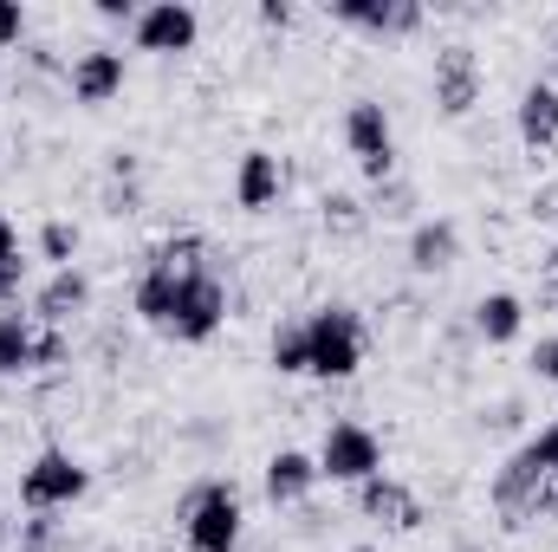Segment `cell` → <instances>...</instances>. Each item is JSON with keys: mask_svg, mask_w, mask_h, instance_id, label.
Instances as JSON below:
<instances>
[{"mask_svg": "<svg viewBox=\"0 0 558 552\" xmlns=\"http://www.w3.org/2000/svg\"><path fill=\"white\" fill-rule=\"evenodd\" d=\"M305 351H312L305 377H325V384L357 377V364H364V319L351 305H318L305 319Z\"/></svg>", "mask_w": 558, "mask_h": 552, "instance_id": "obj_1", "label": "cell"}, {"mask_svg": "<svg viewBox=\"0 0 558 552\" xmlns=\"http://www.w3.org/2000/svg\"><path fill=\"white\" fill-rule=\"evenodd\" d=\"M182 533L189 552H241V494L234 481H202L182 494Z\"/></svg>", "mask_w": 558, "mask_h": 552, "instance_id": "obj_2", "label": "cell"}, {"mask_svg": "<svg viewBox=\"0 0 558 552\" xmlns=\"http://www.w3.org/2000/svg\"><path fill=\"white\" fill-rule=\"evenodd\" d=\"M85 494H92V468H85L78 455H65V448L33 455L26 475H20V507H26V514H59V507L85 501Z\"/></svg>", "mask_w": 558, "mask_h": 552, "instance_id": "obj_3", "label": "cell"}, {"mask_svg": "<svg viewBox=\"0 0 558 552\" xmlns=\"http://www.w3.org/2000/svg\"><path fill=\"white\" fill-rule=\"evenodd\" d=\"M371 475H384V442H377L364 422H331L325 442H318V481L364 488Z\"/></svg>", "mask_w": 558, "mask_h": 552, "instance_id": "obj_4", "label": "cell"}, {"mask_svg": "<svg viewBox=\"0 0 558 552\" xmlns=\"http://www.w3.org/2000/svg\"><path fill=\"white\" fill-rule=\"evenodd\" d=\"M221 325H228V286H221V274L208 267V274L182 279V292H175V312H169L162 338H175V345H208Z\"/></svg>", "mask_w": 558, "mask_h": 552, "instance_id": "obj_5", "label": "cell"}, {"mask_svg": "<svg viewBox=\"0 0 558 552\" xmlns=\"http://www.w3.org/2000/svg\"><path fill=\"white\" fill-rule=\"evenodd\" d=\"M344 149L357 156V169L371 182H390L397 176V137H390V111L377 98H351L344 111Z\"/></svg>", "mask_w": 558, "mask_h": 552, "instance_id": "obj_6", "label": "cell"}, {"mask_svg": "<svg viewBox=\"0 0 558 552\" xmlns=\"http://www.w3.org/2000/svg\"><path fill=\"white\" fill-rule=\"evenodd\" d=\"M131 39H137V52H189L202 39V13L189 0H149L131 26Z\"/></svg>", "mask_w": 558, "mask_h": 552, "instance_id": "obj_7", "label": "cell"}, {"mask_svg": "<svg viewBox=\"0 0 558 552\" xmlns=\"http://www.w3.org/2000/svg\"><path fill=\"white\" fill-rule=\"evenodd\" d=\"M481 105V59H474V46H441L435 52V111L441 118H468Z\"/></svg>", "mask_w": 558, "mask_h": 552, "instance_id": "obj_8", "label": "cell"}, {"mask_svg": "<svg viewBox=\"0 0 558 552\" xmlns=\"http://www.w3.org/2000/svg\"><path fill=\"white\" fill-rule=\"evenodd\" d=\"M65 85H72V98L78 105H111L118 92H124V52L118 46H92V52H78L72 65H65Z\"/></svg>", "mask_w": 558, "mask_h": 552, "instance_id": "obj_9", "label": "cell"}, {"mask_svg": "<svg viewBox=\"0 0 558 552\" xmlns=\"http://www.w3.org/2000/svg\"><path fill=\"white\" fill-rule=\"evenodd\" d=\"M357 507H364L371 520H384L390 533H416L422 520H428L422 494L416 488H403V481H390V475H371V481L357 488Z\"/></svg>", "mask_w": 558, "mask_h": 552, "instance_id": "obj_10", "label": "cell"}, {"mask_svg": "<svg viewBox=\"0 0 558 552\" xmlns=\"http://www.w3.org/2000/svg\"><path fill=\"white\" fill-rule=\"evenodd\" d=\"M344 26H357V33H371V39H410L422 26V7L416 0H338L331 7Z\"/></svg>", "mask_w": 558, "mask_h": 552, "instance_id": "obj_11", "label": "cell"}, {"mask_svg": "<svg viewBox=\"0 0 558 552\" xmlns=\"http://www.w3.org/2000/svg\"><path fill=\"white\" fill-rule=\"evenodd\" d=\"M454 261H461V228H454L448 215L416 221V235H410V274H416V279H435V274H448Z\"/></svg>", "mask_w": 558, "mask_h": 552, "instance_id": "obj_12", "label": "cell"}, {"mask_svg": "<svg viewBox=\"0 0 558 552\" xmlns=\"http://www.w3.org/2000/svg\"><path fill=\"white\" fill-rule=\"evenodd\" d=\"M513 124H520V143L533 156H553L558 149V92L553 85H526L520 105H513Z\"/></svg>", "mask_w": 558, "mask_h": 552, "instance_id": "obj_13", "label": "cell"}, {"mask_svg": "<svg viewBox=\"0 0 558 552\" xmlns=\"http://www.w3.org/2000/svg\"><path fill=\"white\" fill-rule=\"evenodd\" d=\"M85 305H92V279L78 274V267H59V274L33 292V319H39V325H65V319H78Z\"/></svg>", "mask_w": 558, "mask_h": 552, "instance_id": "obj_14", "label": "cell"}, {"mask_svg": "<svg viewBox=\"0 0 558 552\" xmlns=\"http://www.w3.org/2000/svg\"><path fill=\"white\" fill-rule=\"evenodd\" d=\"M279 189H286V176H279V156L274 149H247L241 156V169H234V202L247 208V215H260V208H274Z\"/></svg>", "mask_w": 558, "mask_h": 552, "instance_id": "obj_15", "label": "cell"}, {"mask_svg": "<svg viewBox=\"0 0 558 552\" xmlns=\"http://www.w3.org/2000/svg\"><path fill=\"white\" fill-rule=\"evenodd\" d=\"M312 488H318V455L279 448L274 461H267V501H274V507H299Z\"/></svg>", "mask_w": 558, "mask_h": 552, "instance_id": "obj_16", "label": "cell"}, {"mask_svg": "<svg viewBox=\"0 0 558 552\" xmlns=\"http://www.w3.org/2000/svg\"><path fill=\"white\" fill-rule=\"evenodd\" d=\"M526 325V299L520 292H481L474 299V338L481 345H513Z\"/></svg>", "mask_w": 558, "mask_h": 552, "instance_id": "obj_17", "label": "cell"}, {"mask_svg": "<svg viewBox=\"0 0 558 552\" xmlns=\"http://www.w3.org/2000/svg\"><path fill=\"white\" fill-rule=\"evenodd\" d=\"M33 338H39L33 319L0 312V377H26V371H33Z\"/></svg>", "mask_w": 558, "mask_h": 552, "instance_id": "obj_18", "label": "cell"}, {"mask_svg": "<svg viewBox=\"0 0 558 552\" xmlns=\"http://www.w3.org/2000/svg\"><path fill=\"white\" fill-rule=\"evenodd\" d=\"M267 358H274L279 377H305V371H312V351H305V319H299V325H279L274 345H267Z\"/></svg>", "mask_w": 558, "mask_h": 552, "instance_id": "obj_19", "label": "cell"}, {"mask_svg": "<svg viewBox=\"0 0 558 552\" xmlns=\"http://www.w3.org/2000/svg\"><path fill=\"white\" fill-rule=\"evenodd\" d=\"M72 254H78V228L72 221H46L39 228V261H52V274H59V267H72Z\"/></svg>", "mask_w": 558, "mask_h": 552, "instance_id": "obj_20", "label": "cell"}, {"mask_svg": "<svg viewBox=\"0 0 558 552\" xmlns=\"http://www.w3.org/2000/svg\"><path fill=\"white\" fill-rule=\"evenodd\" d=\"M410 208H416V189H410V182H397V176H390V182H377V202H371V215H377V221H403Z\"/></svg>", "mask_w": 558, "mask_h": 552, "instance_id": "obj_21", "label": "cell"}, {"mask_svg": "<svg viewBox=\"0 0 558 552\" xmlns=\"http://www.w3.org/2000/svg\"><path fill=\"white\" fill-rule=\"evenodd\" d=\"M318 208H325V228H331V235H357V228H364V215H371L357 195H325Z\"/></svg>", "mask_w": 558, "mask_h": 552, "instance_id": "obj_22", "label": "cell"}, {"mask_svg": "<svg viewBox=\"0 0 558 552\" xmlns=\"http://www.w3.org/2000/svg\"><path fill=\"white\" fill-rule=\"evenodd\" d=\"M20 552H59V520H52V514L20 520Z\"/></svg>", "mask_w": 558, "mask_h": 552, "instance_id": "obj_23", "label": "cell"}, {"mask_svg": "<svg viewBox=\"0 0 558 552\" xmlns=\"http://www.w3.org/2000/svg\"><path fill=\"white\" fill-rule=\"evenodd\" d=\"M65 358H72L65 332H59V325H46V332L33 338V371H52V364H65Z\"/></svg>", "mask_w": 558, "mask_h": 552, "instance_id": "obj_24", "label": "cell"}, {"mask_svg": "<svg viewBox=\"0 0 558 552\" xmlns=\"http://www.w3.org/2000/svg\"><path fill=\"white\" fill-rule=\"evenodd\" d=\"M137 202H143L137 182H124V176H111V182H105V208H111V215H137Z\"/></svg>", "mask_w": 558, "mask_h": 552, "instance_id": "obj_25", "label": "cell"}, {"mask_svg": "<svg viewBox=\"0 0 558 552\" xmlns=\"http://www.w3.org/2000/svg\"><path fill=\"white\" fill-rule=\"evenodd\" d=\"M20 286H26V254H7V261H0V305H13Z\"/></svg>", "mask_w": 558, "mask_h": 552, "instance_id": "obj_26", "label": "cell"}, {"mask_svg": "<svg viewBox=\"0 0 558 552\" xmlns=\"http://www.w3.org/2000/svg\"><path fill=\"white\" fill-rule=\"evenodd\" d=\"M20 39H26V7L0 0V46H20Z\"/></svg>", "mask_w": 558, "mask_h": 552, "instance_id": "obj_27", "label": "cell"}, {"mask_svg": "<svg viewBox=\"0 0 558 552\" xmlns=\"http://www.w3.org/2000/svg\"><path fill=\"white\" fill-rule=\"evenodd\" d=\"M526 364H533V377H539V384H558V338H539Z\"/></svg>", "mask_w": 558, "mask_h": 552, "instance_id": "obj_28", "label": "cell"}, {"mask_svg": "<svg viewBox=\"0 0 558 552\" xmlns=\"http://www.w3.org/2000/svg\"><path fill=\"white\" fill-rule=\"evenodd\" d=\"M292 20H299L292 0H260V26H292Z\"/></svg>", "mask_w": 558, "mask_h": 552, "instance_id": "obj_29", "label": "cell"}, {"mask_svg": "<svg viewBox=\"0 0 558 552\" xmlns=\"http://www.w3.org/2000/svg\"><path fill=\"white\" fill-rule=\"evenodd\" d=\"M533 221H558V182L533 189Z\"/></svg>", "mask_w": 558, "mask_h": 552, "instance_id": "obj_30", "label": "cell"}, {"mask_svg": "<svg viewBox=\"0 0 558 552\" xmlns=\"http://www.w3.org/2000/svg\"><path fill=\"white\" fill-rule=\"evenodd\" d=\"M137 13L143 7H131V0H98V20H131L137 26Z\"/></svg>", "mask_w": 558, "mask_h": 552, "instance_id": "obj_31", "label": "cell"}, {"mask_svg": "<svg viewBox=\"0 0 558 552\" xmlns=\"http://www.w3.org/2000/svg\"><path fill=\"white\" fill-rule=\"evenodd\" d=\"M539 274H546V299H558V248L539 261Z\"/></svg>", "mask_w": 558, "mask_h": 552, "instance_id": "obj_32", "label": "cell"}, {"mask_svg": "<svg viewBox=\"0 0 558 552\" xmlns=\"http://www.w3.org/2000/svg\"><path fill=\"white\" fill-rule=\"evenodd\" d=\"M7 254H20V235H13V221L0 215V261H7Z\"/></svg>", "mask_w": 558, "mask_h": 552, "instance_id": "obj_33", "label": "cell"}, {"mask_svg": "<svg viewBox=\"0 0 558 552\" xmlns=\"http://www.w3.org/2000/svg\"><path fill=\"white\" fill-rule=\"evenodd\" d=\"M454 552H481V547H474V540H461V547H454Z\"/></svg>", "mask_w": 558, "mask_h": 552, "instance_id": "obj_34", "label": "cell"}, {"mask_svg": "<svg viewBox=\"0 0 558 552\" xmlns=\"http://www.w3.org/2000/svg\"><path fill=\"white\" fill-rule=\"evenodd\" d=\"M0 540H7V514H0Z\"/></svg>", "mask_w": 558, "mask_h": 552, "instance_id": "obj_35", "label": "cell"}, {"mask_svg": "<svg viewBox=\"0 0 558 552\" xmlns=\"http://www.w3.org/2000/svg\"><path fill=\"white\" fill-rule=\"evenodd\" d=\"M351 552H377V547H351Z\"/></svg>", "mask_w": 558, "mask_h": 552, "instance_id": "obj_36", "label": "cell"}, {"mask_svg": "<svg viewBox=\"0 0 558 552\" xmlns=\"http://www.w3.org/2000/svg\"><path fill=\"white\" fill-rule=\"evenodd\" d=\"M105 552H124V547H105Z\"/></svg>", "mask_w": 558, "mask_h": 552, "instance_id": "obj_37", "label": "cell"}]
</instances>
